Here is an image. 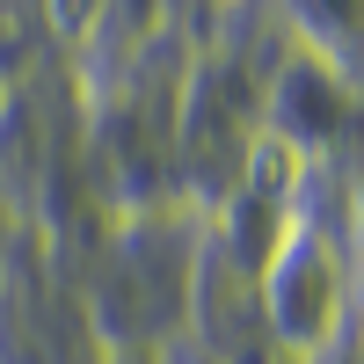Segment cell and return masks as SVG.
I'll use <instances>...</instances> for the list:
<instances>
[{
	"mask_svg": "<svg viewBox=\"0 0 364 364\" xmlns=\"http://www.w3.org/2000/svg\"><path fill=\"white\" fill-rule=\"evenodd\" d=\"M44 8H51L58 44H66V51H87V44H95V29H102V15H109V0H44Z\"/></svg>",
	"mask_w": 364,
	"mask_h": 364,
	"instance_id": "3957f363",
	"label": "cell"
},
{
	"mask_svg": "<svg viewBox=\"0 0 364 364\" xmlns=\"http://www.w3.org/2000/svg\"><path fill=\"white\" fill-rule=\"evenodd\" d=\"M299 190H306V146L291 132H255L248 139V197L269 204L277 219H291Z\"/></svg>",
	"mask_w": 364,
	"mask_h": 364,
	"instance_id": "7a4b0ae2",
	"label": "cell"
},
{
	"mask_svg": "<svg viewBox=\"0 0 364 364\" xmlns=\"http://www.w3.org/2000/svg\"><path fill=\"white\" fill-rule=\"evenodd\" d=\"M226 8H233V0H226Z\"/></svg>",
	"mask_w": 364,
	"mask_h": 364,
	"instance_id": "277c9868",
	"label": "cell"
},
{
	"mask_svg": "<svg viewBox=\"0 0 364 364\" xmlns=\"http://www.w3.org/2000/svg\"><path fill=\"white\" fill-rule=\"evenodd\" d=\"M262 306L291 357H321L350 314V269L306 219H277V255L262 262Z\"/></svg>",
	"mask_w": 364,
	"mask_h": 364,
	"instance_id": "6da1fadb",
	"label": "cell"
}]
</instances>
